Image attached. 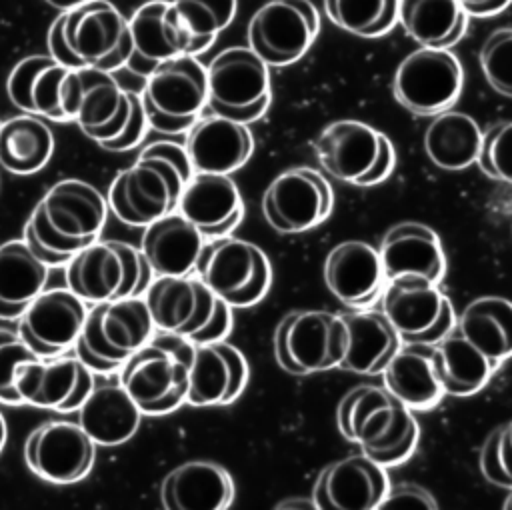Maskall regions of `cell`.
Here are the masks:
<instances>
[{
  "label": "cell",
  "mask_w": 512,
  "mask_h": 510,
  "mask_svg": "<svg viewBox=\"0 0 512 510\" xmlns=\"http://www.w3.org/2000/svg\"><path fill=\"white\" fill-rule=\"evenodd\" d=\"M106 196L90 182L62 178L54 182L28 214L22 240L50 268L66 262L102 236L108 220Z\"/></svg>",
  "instance_id": "1"
},
{
  "label": "cell",
  "mask_w": 512,
  "mask_h": 510,
  "mask_svg": "<svg viewBox=\"0 0 512 510\" xmlns=\"http://www.w3.org/2000/svg\"><path fill=\"white\" fill-rule=\"evenodd\" d=\"M336 424L348 442L384 468L408 460L420 436L412 410L376 384L348 390L338 402Z\"/></svg>",
  "instance_id": "2"
},
{
  "label": "cell",
  "mask_w": 512,
  "mask_h": 510,
  "mask_svg": "<svg viewBox=\"0 0 512 510\" xmlns=\"http://www.w3.org/2000/svg\"><path fill=\"white\" fill-rule=\"evenodd\" d=\"M194 342L156 330L118 370V382L144 416H164L186 402Z\"/></svg>",
  "instance_id": "3"
},
{
  "label": "cell",
  "mask_w": 512,
  "mask_h": 510,
  "mask_svg": "<svg viewBox=\"0 0 512 510\" xmlns=\"http://www.w3.org/2000/svg\"><path fill=\"white\" fill-rule=\"evenodd\" d=\"M142 298L156 330L186 336L194 344L224 340L232 330V306L196 274L154 276Z\"/></svg>",
  "instance_id": "4"
},
{
  "label": "cell",
  "mask_w": 512,
  "mask_h": 510,
  "mask_svg": "<svg viewBox=\"0 0 512 510\" xmlns=\"http://www.w3.org/2000/svg\"><path fill=\"white\" fill-rule=\"evenodd\" d=\"M156 332L142 296L88 304L72 352L96 374L118 372Z\"/></svg>",
  "instance_id": "5"
},
{
  "label": "cell",
  "mask_w": 512,
  "mask_h": 510,
  "mask_svg": "<svg viewBox=\"0 0 512 510\" xmlns=\"http://www.w3.org/2000/svg\"><path fill=\"white\" fill-rule=\"evenodd\" d=\"M154 272L140 248L122 240H94L64 266L66 286L86 304L142 296Z\"/></svg>",
  "instance_id": "6"
},
{
  "label": "cell",
  "mask_w": 512,
  "mask_h": 510,
  "mask_svg": "<svg viewBox=\"0 0 512 510\" xmlns=\"http://www.w3.org/2000/svg\"><path fill=\"white\" fill-rule=\"evenodd\" d=\"M206 66L192 54L160 62L144 76L140 100L150 128L164 134L186 132L204 112Z\"/></svg>",
  "instance_id": "7"
},
{
  "label": "cell",
  "mask_w": 512,
  "mask_h": 510,
  "mask_svg": "<svg viewBox=\"0 0 512 510\" xmlns=\"http://www.w3.org/2000/svg\"><path fill=\"white\" fill-rule=\"evenodd\" d=\"M188 178L160 156H140L118 170L106 190L110 214L126 226L144 228L174 212Z\"/></svg>",
  "instance_id": "8"
},
{
  "label": "cell",
  "mask_w": 512,
  "mask_h": 510,
  "mask_svg": "<svg viewBox=\"0 0 512 510\" xmlns=\"http://www.w3.org/2000/svg\"><path fill=\"white\" fill-rule=\"evenodd\" d=\"M194 274L232 308L258 304L272 284L264 250L232 234L204 240Z\"/></svg>",
  "instance_id": "9"
},
{
  "label": "cell",
  "mask_w": 512,
  "mask_h": 510,
  "mask_svg": "<svg viewBox=\"0 0 512 510\" xmlns=\"http://www.w3.org/2000/svg\"><path fill=\"white\" fill-rule=\"evenodd\" d=\"M208 98L212 114L250 124L270 106L268 64L250 46H228L206 66Z\"/></svg>",
  "instance_id": "10"
},
{
  "label": "cell",
  "mask_w": 512,
  "mask_h": 510,
  "mask_svg": "<svg viewBox=\"0 0 512 510\" xmlns=\"http://www.w3.org/2000/svg\"><path fill=\"white\" fill-rule=\"evenodd\" d=\"M346 326L340 314L294 310L274 330V358L294 376L338 368L346 352Z\"/></svg>",
  "instance_id": "11"
},
{
  "label": "cell",
  "mask_w": 512,
  "mask_h": 510,
  "mask_svg": "<svg viewBox=\"0 0 512 510\" xmlns=\"http://www.w3.org/2000/svg\"><path fill=\"white\" fill-rule=\"evenodd\" d=\"M62 34L82 68L114 72L132 52L128 18L110 0H86L62 12Z\"/></svg>",
  "instance_id": "12"
},
{
  "label": "cell",
  "mask_w": 512,
  "mask_h": 510,
  "mask_svg": "<svg viewBox=\"0 0 512 510\" xmlns=\"http://www.w3.org/2000/svg\"><path fill=\"white\" fill-rule=\"evenodd\" d=\"M380 300L384 316L402 342L436 344L456 324L454 308L438 284L418 274L386 280Z\"/></svg>",
  "instance_id": "13"
},
{
  "label": "cell",
  "mask_w": 512,
  "mask_h": 510,
  "mask_svg": "<svg viewBox=\"0 0 512 510\" xmlns=\"http://www.w3.org/2000/svg\"><path fill=\"white\" fill-rule=\"evenodd\" d=\"M462 84V64L448 48L420 46L396 66L392 94L408 112L434 116L458 100Z\"/></svg>",
  "instance_id": "14"
},
{
  "label": "cell",
  "mask_w": 512,
  "mask_h": 510,
  "mask_svg": "<svg viewBox=\"0 0 512 510\" xmlns=\"http://www.w3.org/2000/svg\"><path fill=\"white\" fill-rule=\"evenodd\" d=\"M68 122L98 146L116 138L130 116V94L112 72L98 68H70L64 96Z\"/></svg>",
  "instance_id": "15"
},
{
  "label": "cell",
  "mask_w": 512,
  "mask_h": 510,
  "mask_svg": "<svg viewBox=\"0 0 512 510\" xmlns=\"http://www.w3.org/2000/svg\"><path fill=\"white\" fill-rule=\"evenodd\" d=\"M320 16L312 0H268L248 22V46L268 66H288L314 44Z\"/></svg>",
  "instance_id": "16"
},
{
  "label": "cell",
  "mask_w": 512,
  "mask_h": 510,
  "mask_svg": "<svg viewBox=\"0 0 512 510\" xmlns=\"http://www.w3.org/2000/svg\"><path fill=\"white\" fill-rule=\"evenodd\" d=\"M28 470L50 484H76L96 462V444L78 422L52 418L28 432L24 446Z\"/></svg>",
  "instance_id": "17"
},
{
  "label": "cell",
  "mask_w": 512,
  "mask_h": 510,
  "mask_svg": "<svg viewBox=\"0 0 512 510\" xmlns=\"http://www.w3.org/2000/svg\"><path fill=\"white\" fill-rule=\"evenodd\" d=\"M96 376L74 352L32 356L16 368L14 388L20 404L70 414L86 400Z\"/></svg>",
  "instance_id": "18"
},
{
  "label": "cell",
  "mask_w": 512,
  "mask_h": 510,
  "mask_svg": "<svg viewBox=\"0 0 512 510\" xmlns=\"http://www.w3.org/2000/svg\"><path fill=\"white\" fill-rule=\"evenodd\" d=\"M334 204L332 186L314 168L296 166L280 172L262 196L266 222L282 234H298L322 224Z\"/></svg>",
  "instance_id": "19"
},
{
  "label": "cell",
  "mask_w": 512,
  "mask_h": 510,
  "mask_svg": "<svg viewBox=\"0 0 512 510\" xmlns=\"http://www.w3.org/2000/svg\"><path fill=\"white\" fill-rule=\"evenodd\" d=\"M88 304L68 286L44 288L16 320V332L36 356L72 352Z\"/></svg>",
  "instance_id": "20"
},
{
  "label": "cell",
  "mask_w": 512,
  "mask_h": 510,
  "mask_svg": "<svg viewBox=\"0 0 512 510\" xmlns=\"http://www.w3.org/2000/svg\"><path fill=\"white\" fill-rule=\"evenodd\" d=\"M388 486L384 466L360 452L324 466L310 498L318 510H374Z\"/></svg>",
  "instance_id": "21"
},
{
  "label": "cell",
  "mask_w": 512,
  "mask_h": 510,
  "mask_svg": "<svg viewBox=\"0 0 512 510\" xmlns=\"http://www.w3.org/2000/svg\"><path fill=\"white\" fill-rule=\"evenodd\" d=\"M132 52L126 66L140 76H146L160 62L192 54V40L178 20L170 0H148L140 4L128 18Z\"/></svg>",
  "instance_id": "22"
},
{
  "label": "cell",
  "mask_w": 512,
  "mask_h": 510,
  "mask_svg": "<svg viewBox=\"0 0 512 510\" xmlns=\"http://www.w3.org/2000/svg\"><path fill=\"white\" fill-rule=\"evenodd\" d=\"M324 282L342 304L350 308L372 306L386 286L378 250L364 240L336 244L324 260Z\"/></svg>",
  "instance_id": "23"
},
{
  "label": "cell",
  "mask_w": 512,
  "mask_h": 510,
  "mask_svg": "<svg viewBox=\"0 0 512 510\" xmlns=\"http://www.w3.org/2000/svg\"><path fill=\"white\" fill-rule=\"evenodd\" d=\"M176 210L210 240L232 234L242 222L244 202L230 174L194 172L182 188Z\"/></svg>",
  "instance_id": "24"
},
{
  "label": "cell",
  "mask_w": 512,
  "mask_h": 510,
  "mask_svg": "<svg viewBox=\"0 0 512 510\" xmlns=\"http://www.w3.org/2000/svg\"><path fill=\"white\" fill-rule=\"evenodd\" d=\"M246 384L248 362L236 346L226 340L194 344V356L188 372V404H230L244 392Z\"/></svg>",
  "instance_id": "25"
},
{
  "label": "cell",
  "mask_w": 512,
  "mask_h": 510,
  "mask_svg": "<svg viewBox=\"0 0 512 510\" xmlns=\"http://www.w3.org/2000/svg\"><path fill=\"white\" fill-rule=\"evenodd\" d=\"M184 148L194 172L232 174L252 156L254 138L248 124L210 114L186 130Z\"/></svg>",
  "instance_id": "26"
},
{
  "label": "cell",
  "mask_w": 512,
  "mask_h": 510,
  "mask_svg": "<svg viewBox=\"0 0 512 510\" xmlns=\"http://www.w3.org/2000/svg\"><path fill=\"white\" fill-rule=\"evenodd\" d=\"M68 74L70 68L58 64L50 54H30L12 66L6 94L20 112L68 122L64 110Z\"/></svg>",
  "instance_id": "27"
},
{
  "label": "cell",
  "mask_w": 512,
  "mask_h": 510,
  "mask_svg": "<svg viewBox=\"0 0 512 510\" xmlns=\"http://www.w3.org/2000/svg\"><path fill=\"white\" fill-rule=\"evenodd\" d=\"M382 132L360 120H336L322 128L314 140V152L328 176L356 184L370 172Z\"/></svg>",
  "instance_id": "28"
},
{
  "label": "cell",
  "mask_w": 512,
  "mask_h": 510,
  "mask_svg": "<svg viewBox=\"0 0 512 510\" xmlns=\"http://www.w3.org/2000/svg\"><path fill=\"white\" fill-rule=\"evenodd\" d=\"M232 500L234 480L212 460L182 462L160 482V502L166 510H224Z\"/></svg>",
  "instance_id": "29"
},
{
  "label": "cell",
  "mask_w": 512,
  "mask_h": 510,
  "mask_svg": "<svg viewBox=\"0 0 512 510\" xmlns=\"http://www.w3.org/2000/svg\"><path fill=\"white\" fill-rule=\"evenodd\" d=\"M76 422L94 440L96 446H120L140 428L142 412L116 378L98 380L76 410Z\"/></svg>",
  "instance_id": "30"
},
{
  "label": "cell",
  "mask_w": 512,
  "mask_h": 510,
  "mask_svg": "<svg viewBox=\"0 0 512 510\" xmlns=\"http://www.w3.org/2000/svg\"><path fill=\"white\" fill-rule=\"evenodd\" d=\"M386 280L400 274H418L440 284L446 272V256L438 234L420 222L394 224L378 248Z\"/></svg>",
  "instance_id": "31"
},
{
  "label": "cell",
  "mask_w": 512,
  "mask_h": 510,
  "mask_svg": "<svg viewBox=\"0 0 512 510\" xmlns=\"http://www.w3.org/2000/svg\"><path fill=\"white\" fill-rule=\"evenodd\" d=\"M204 240L200 230L174 210L144 226L138 248L154 276H184L194 274Z\"/></svg>",
  "instance_id": "32"
},
{
  "label": "cell",
  "mask_w": 512,
  "mask_h": 510,
  "mask_svg": "<svg viewBox=\"0 0 512 510\" xmlns=\"http://www.w3.org/2000/svg\"><path fill=\"white\" fill-rule=\"evenodd\" d=\"M346 326V352L338 364L342 370L358 374H382L386 364L398 352L402 340L384 312L352 308L342 312Z\"/></svg>",
  "instance_id": "33"
},
{
  "label": "cell",
  "mask_w": 512,
  "mask_h": 510,
  "mask_svg": "<svg viewBox=\"0 0 512 510\" xmlns=\"http://www.w3.org/2000/svg\"><path fill=\"white\" fill-rule=\"evenodd\" d=\"M384 388L410 410H430L442 396V384L434 370L432 344L402 342L382 370Z\"/></svg>",
  "instance_id": "34"
},
{
  "label": "cell",
  "mask_w": 512,
  "mask_h": 510,
  "mask_svg": "<svg viewBox=\"0 0 512 510\" xmlns=\"http://www.w3.org/2000/svg\"><path fill=\"white\" fill-rule=\"evenodd\" d=\"M50 266L22 238L0 244V320L16 322L26 306L46 288Z\"/></svg>",
  "instance_id": "35"
},
{
  "label": "cell",
  "mask_w": 512,
  "mask_h": 510,
  "mask_svg": "<svg viewBox=\"0 0 512 510\" xmlns=\"http://www.w3.org/2000/svg\"><path fill=\"white\" fill-rule=\"evenodd\" d=\"M454 328L496 366L512 356V302L508 298H474L464 306Z\"/></svg>",
  "instance_id": "36"
},
{
  "label": "cell",
  "mask_w": 512,
  "mask_h": 510,
  "mask_svg": "<svg viewBox=\"0 0 512 510\" xmlns=\"http://www.w3.org/2000/svg\"><path fill=\"white\" fill-rule=\"evenodd\" d=\"M54 134L36 114H16L0 122V168L14 176L40 172L54 154Z\"/></svg>",
  "instance_id": "37"
},
{
  "label": "cell",
  "mask_w": 512,
  "mask_h": 510,
  "mask_svg": "<svg viewBox=\"0 0 512 510\" xmlns=\"http://www.w3.org/2000/svg\"><path fill=\"white\" fill-rule=\"evenodd\" d=\"M432 360L442 390L450 396L476 394L488 384L498 368L456 328H452L440 342L432 344Z\"/></svg>",
  "instance_id": "38"
},
{
  "label": "cell",
  "mask_w": 512,
  "mask_h": 510,
  "mask_svg": "<svg viewBox=\"0 0 512 510\" xmlns=\"http://www.w3.org/2000/svg\"><path fill=\"white\" fill-rule=\"evenodd\" d=\"M482 142L478 122L458 110L434 114L424 130V152L428 160L442 170H464L476 162Z\"/></svg>",
  "instance_id": "39"
},
{
  "label": "cell",
  "mask_w": 512,
  "mask_h": 510,
  "mask_svg": "<svg viewBox=\"0 0 512 510\" xmlns=\"http://www.w3.org/2000/svg\"><path fill=\"white\" fill-rule=\"evenodd\" d=\"M398 22L420 46L450 48L464 36L468 14L458 0H400Z\"/></svg>",
  "instance_id": "40"
},
{
  "label": "cell",
  "mask_w": 512,
  "mask_h": 510,
  "mask_svg": "<svg viewBox=\"0 0 512 510\" xmlns=\"http://www.w3.org/2000/svg\"><path fill=\"white\" fill-rule=\"evenodd\" d=\"M400 0H324L326 16L342 30L376 38L390 32L398 22Z\"/></svg>",
  "instance_id": "41"
},
{
  "label": "cell",
  "mask_w": 512,
  "mask_h": 510,
  "mask_svg": "<svg viewBox=\"0 0 512 510\" xmlns=\"http://www.w3.org/2000/svg\"><path fill=\"white\" fill-rule=\"evenodd\" d=\"M178 20L188 32L194 56L208 50L216 36L230 26L238 0H170Z\"/></svg>",
  "instance_id": "42"
},
{
  "label": "cell",
  "mask_w": 512,
  "mask_h": 510,
  "mask_svg": "<svg viewBox=\"0 0 512 510\" xmlns=\"http://www.w3.org/2000/svg\"><path fill=\"white\" fill-rule=\"evenodd\" d=\"M478 62L488 86L500 96L512 98V26L496 28L486 36Z\"/></svg>",
  "instance_id": "43"
},
{
  "label": "cell",
  "mask_w": 512,
  "mask_h": 510,
  "mask_svg": "<svg viewBox=\"0 0 512 510\" xmlns=\"http://www.w3.org/2000/svg\"><path fill=\"white\" fill-rule=\"evenodd\" d=\"M476 164L488 178L512 184V120L496 122L482 132Z\"/></svg>",
  "instance_id": "44"
},
{
  "label": "cell",
  "mask_w": 512,
  "mask_h": 510,
  "mask_svg": "<svg viewBox=\"0 0 512 510\" xmlns=\"http://www.w3.org/2000/svg\"><path fill=\"white\" fill-rule=\"evenodd\" d=\"M36 356L24 340L18 336V332L0 328V404L20 406V398L14 388V374L16 368Z\"/></svg>",
  "instance_id": "45"
},
{
  "label": "cell",
  "mask_w": 512,
  "mask_h": 510,
  "mask_svg": "<svg viewBox=\"0 0 512 510\" xmlns=\"http://www.w3.org/2000/svg\"><path fill=\"white\" fill-rule=\"evenodd\" d=\"M130 94V116H128V122L124 126V130L100 144V148L104 150H110V152H126V150H132L136 148L138 144H142L150 124H148V118H146V112H144V106H142V100H140V92H134V90H128Z\"/></svg>",
  "instance_id": "46"
},
{
  "label": "cell",
  "mask_w": 512,
  "mask_h": 510,
  "mask_svg": "<svg viewBox=\"0 0 512 510\" xmlns=\"http://www.w3.org/2000/svg\"><path fill=\"white\" fill-rule=\"evenodd\" d=\"M380 510H390V508H420V510H434L438 508V502L434 496L412 482H400L394 486H388L382 502L378 504Z\"/></svg>",
  "instance_id": "47"
},
{
  "label": "cell",
  "mask_w": 512,
  "mask_h": 510,
  "mask_svg": "<svg viewBox=\"0 0 512 510\" xmlns=\"http://www.w3.org/2000/svg\"><path fill=\"white\" fill-rule=\"evenodd\" d=\"M498 438H500V426L494 428L486 436V440L480 448V460H478L480 462V472H482L486 482L510 490V484H508V480H506V476L500 468V462H498Z\"/></svg>",
  "instance_id": "48"
},
{
  "label": "cell",
  "mask_w": 512,
  "mask_h": 510,
  "mask_svg": "<svg viewBox=\"0 0 512 510\" xmlns=\"http://www.w3.org/2000/svg\"><path fill=\"white\" fill-rule=\"evenodd\" d=\"M140 156H160V158L172 162L176 168H180V172H182L186 178H190V176L194 174L184 144H178V142H174V140H156V142H150L148 146H144V148L140 150Z\"/></svg>",
  "instance_id": "49"
},
{
  "label": "cell",
  "mask_w": 512,
  "mask_h": 510,
  "mask_svg": "<svg viewBox=\"0 0 512 510\" xmlns=\"http://www.w3.org/2000/svg\"><path fill=\"white\" fill-rule=\"evenodd\" d=\"M394 164H396V152H394V146L392 142L388 140V136L384 134L382 140H380V150H378V156L370 168L368 174H364L356 186H376L380 182H384L392 170H394Z\"/></svg>",
  "instance_id": "50"
},
{
  "label": "cell",
  "mask_w": 512,
  "mask_h": 510,
  "mask_svg": "<svg viewBox=\"0 0 512 510\" xmlns=\"http://www.w3.org/2000/svg\"><path fill=\"white\" fill-rule=\"evenodd\" d=\"M46 46H48V54L62 66L66 68H82L80 62L74 58V54L70 52L64 34H62V12L52 20L48 32H46Z\"/></svg>",
  "instance_id": "51"
},
{
  "label": "cell",
  "mask_w": 512,
  "mask_h": 510,
  "mask_svg": "<svg viewBox=\"0 0 512 510\" xmlns=\"http://www.w3.org/2000/svg\"><path fill=\"white\" fill-rule=\"evenodd\" d=\"M498 462L500 468L512 488V420L500 426V438H498Z\"/></svg>",
  "instance_id": "52"
},
{
  "label": "cell",
  "mask_w": 512,
  "mask_h": 510,
  "mask_svg": "<svg viewBox=\"0 0 512 510\" xmlns=\"http://www.w3.org/2000/svg\"><path fill=\"white\" fill-rule=\"evenodd\" d=\"M512 0H458L468 16H494L502 12Z\"/></svg>",
  "instance_id": "53"
},
{
  "label": "cell",
  "mask_w": 512,
  "mask_h": 510,
  "mask_svg": "<svg viewBox=\"0 0 512 510\" xmlns=\"http://www.w3.org/2000/svg\"><path fill=\"white\" fill-rule=\"evenodd\" d=\"M50 6H54L56 10H60V12H66V10H72V8H76V6H80L82 2H86V0H46Z\"/></svg>",
  "instance_id": "54"
},
{
  "label": "cell",
  "mask_w": 512,
  "mask_h": 510,
  "mask_svg": "<svg viewBox=\"0 0 512 510\" xmlns=\"http://www.w3.org/2000/svg\"><path fill=\"white\" fill-rule=\"evenodd\" d=\"M294 506H296V508H316L312 498H310L308 502H300V500H286V502H278V504H276V508H294Z\"/></svg>",
  "instance_id": "55"
},
{
  "label": "cell",
  "mask_w": 512,
  "mask_h": 510,
  "mask_svg": "<svg viewBox=\"0 0 512 510\" xmlns=\"http://www.w3.org/2000/svg\"><path fill=\"white\" fill-rule=\"evenodd\" d=\"M6 440H8V424H6L4 414L0 412V452H2L4 446H6Z\"/></svg>",
  "instance_id": "56"
},
{
  "label": "cell",
  "mask_w": 512,
  "mask_h": 510,
  "mask_svg": "<svg viewBox=\"0 0 512 510\" xmlns=\"http://www.w3.org/2000/svg\"><path fill=\"white\" fill-rule=\"evenodd\" d=\"M504 508H506V510H512V488H510V494H508V498L504 500Z\"/></svg>",
  "instance_id": "57"
},
{
  "label": "cell",
  "mask_w": 512,
  "mask_h": 510,
  "mask_svg": "<svg viewBox=\"0 0 512 510\" xmlns=\"http://www.w3.org/2000/svg\"><path fill=\"white\" fill-rule=\"evenodd\" d=\"M0 184H2V180H0Z\"/></svg>",
  "instance_id": "58"
}]
</instances>
